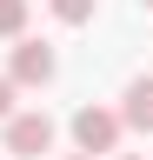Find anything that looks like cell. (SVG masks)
<instances>
[{
  "label": "cell",
  "mask_w": 153,
  "mask_h": 160,
  "mask_svg": "<svg viewBox=\"0 0 153 160\" xmlns=\"http://www.w3.org/2000/svg\"><path fill=\"white\" fill-rule=\"evenodd\" d=\"M120 127H133V133H153V80H146V73H140V80H127Z\"/></svg>",
  "instance_id": "277c9868"
},
{
  "label": "cell",
  "mask_w": 153,
  "mask_h": 160,
  "mask_svg": "<svg viewBox=\"0 0 153 160\" xmlns=\"http://www.w3.org/2000/svg\"><path fill=\"white\" fill-rule=\"evenodd\" d=\"M47 147H53V120H47V113H7V153L40 160Z\"/></svg>",
  "instance_id": "7a4b0ae2"
},
{
  "label": "cell",
  "mask_w": 153,
  "mask_h": 160,
  "mask_svg": "<svg viewBox=\"0 0 153 160\" xmlns=\"http://www.w3.org/2000/svg\"><path fill=\"white\" fill-rule=\"evenodd\" d=\"M73 140H80V153H113V147H120V113L80 107V113H73Z\"/></svg>",
  "instance_id": "6da1fadb"
},
{
  "label": "cell",
  "mask_w": 153,
  "mask_h": 160,
  "mask_svg": "<svg viewBox=\"0 0 153 160\" xmlns=\"http://www.w3.org/2000/svg\"><path fill=\"white\" fill-rule=\"evenodd\" d=\"M67 160H93V153H67Z\"/></svg>",
  "instance_id": "ba28073f"
},
{
  "label": "cell",
  "mask_w": 153,
  "mask_h": 160,
  "mask_svg": "<svg viewBox=\"0 0 153 160\" xmlns=\"http://www.w3.org/2000/svg\"><path fill=\"white\" fill-rule=\"evenodd\" d=\"M7 80H13V87H47V80H53V47H47V40H20Z\"/></svg>",
  "instance_id": "3957f363"
},
{
  "label": "cell",
  "mask_w": 153,
  "mask_h": 160,
  "mask_svg": "<svg viewBox=\"0 0 153 160\" xmlns=\"http://www.w3.org/2000/svg\"><path fill=\"white\" fill-rule=\"evenodd\" d=\"M7 113H13V80L0 73V120H7Z\"/></svg>",
  "instance_id": "52a82bcc"
},
{
  "label": "cell",
  "mask_w": 153,
  "mask_h": 160,
  "mask_svg": "<svg viewBox=\"0 0 153 160\" xmlns=\"http://www.w3.org/2000/svg\"><path fill=\"white\" fill-rule=\"evenodd\" d=\"M120 160H140V153H120Z\"/></svg>",
  "instance_id": "9c48e42d"
},
{
  "label": "cell",
  "mask_w": 153,
  "mask_h": 160,
  "mask_svg": "<svg viewBox=\"0 0 153 160\" xmlns=\"http://www.w3.org/2000/svg\"><path fill=\"white\" fill-rule=\"evenodd\" d=\"M146 7H153V0H146Z\"/></svg>",
  "instance_id": "30bf717a"
},
{
  "label": "cell",
  "mask_w": 153,
  "mask_h": 160,
  "mask_svg": "<svg viewBox=\"0 0 153 160\" xmlns=\"http://www.w3.org/2000/svg\"><path fill=\"white\" fill-rule=\"evenodd\" d=\"M53 20H67V27H87V20H93V0H53Z\"/></svg>",
  "instance_id": "8992f818"
},
{
  "label": "cell",
  "mask_w": 153,
  "mask_h": 160,
  "mask_svg": "<svg viewBox=\"0 0 153 160\" xmlns=\"http://www.w3.org/2000/svg\"><path fill=\"white\" fill-rule=\"evenodd\" d=\"M27 27V0H0V40H20Z\"/></svg>",
  "instance_id": "5b68a950"
}]
</instances>
